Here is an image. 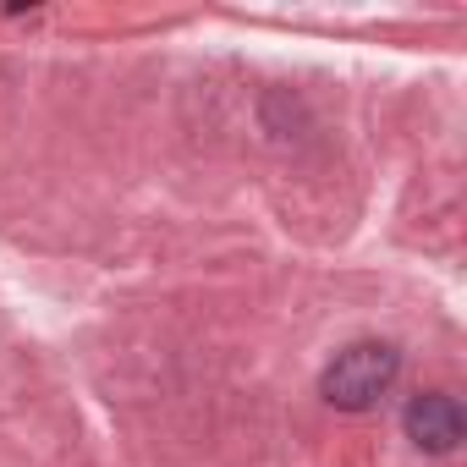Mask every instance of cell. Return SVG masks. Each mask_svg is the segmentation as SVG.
<instances>
[{"label": "cell", "instance_id": "6da1fadb", "mask_svg": "<svg viewBox=\"0 0 467 467\" xmlns=\"http://www.w3.org/2000/svg\"><path fill=\"white\" fill-rule=\"evenodd\" d=\"M396 368H401V352L390 341H352L347 352H336V363L325 368L319 390L341 412H368L396 385Z\"/></svg>", "mask_w": 467, "mask_h": 467}, {"label": "cell", "instance_id": "7a4b0ae2", "mask_svg": "<svg viewBox=\"0 0 467 467\" xmlns=\"http://www.w3.org/2000/svg\"><path fill=\"white\" fill-rule=\"evenodd\" d=\"M462 434H467V418H462V401L451 390H423V396L407 401V440L418 451L445 456V451L462 445Z\"/></svg>", "mask_w": 467, "mask_h": 467}]
</instances>
